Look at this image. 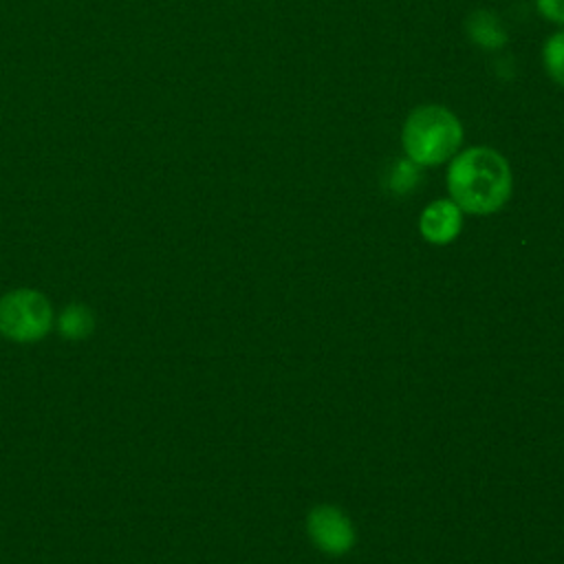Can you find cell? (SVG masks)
Listing matches in <instances>:
<instances>
[{
  "instance_id": "cell-1",
  "label": "cell",
  "mask_w": 564,
  "mask_h": 564,
  "mask_svg": "<svg viewBox=\"0 0 564 564\" xmlns=\"http://www.w3.org/2000/svg\"><path fill=\"white\" fill-rule=\"evenodd\" d=\"M513 178L507 159L485 145H474L452 156L447 189L452 200L467 214H494L511 196Z\"/></svg>"
},
{
  "instance_id": "cell-2",
  "label": "cell",
  "mask_w": 564,
  "mask_h": 564,
  "mask_svg": "<svg viewBox=\"0 0 564 564\" xmlns=\"http://www.w3.org/2000/svg\"><path fill=\"white\" fill-rule=\"evenodd\" d=\"M401 143L405 156L416 165H441L460 148L463 123L445 106H419L408 115L403 123Z\"/></svg>"
},
{
  "instance_id": "cell-3",
  "label": "cell",
  "mask_w": 564,
  "mask_h": 564,
  "mask_svg": "<svg viewBox=\"0 0 564 564\" xmlns=\"http://www.w3.org/2000/svg\"><path fill=\"white\" fill-rule=\"evenodd\" d=\"M53 326V306L35 289H15L0 297V335L18 344L42 339Z\"/></svg>"
},
{
  "instance_id": "cell-4",
  "label": "cell",
  "mask_w": 564,
  "mask_h": 564,
  "mask_svg": "<svg viewBox=\"0 0 564 564\" xmlns=\"http://www.w3.org/2000/svg\"><path fill=\"white\" fill-rule=\"evenodd\" d=\"M306 531L313 544L326 555H344L355 546V527L344 511L330 505L315 507L306 518Z\"/></svg>"
},
{
  "instance_id": "cell-5",
  "label": "cell",
  "mask_w": 564,
  "mask_h": 564,
  "mask_svg": "<svg viewBox=\"0 0 564 564\" xmlns=\"http://www.w3.org/2000/svg\"><path fill=\"white\" fill-rule=\"evenodd\" d=\"M419 229L427 242L449 245L463 229V209L452 198H438L421 212Z\"/></svg>"
},
{
  "instance_id": "cell-6",
  "label": "cell",
  "mask_w": 564,
  "mask_h": 564,
  "mask_svg": "<svg viewBox=\"0 0 564 564\" xmlns=\"http://www.w3.org/2000/svg\"><path fill=\"white\" fill-rule=\"evenodd\" d=\"M467 35L474 44H478L480 48H489V51L502 48L507 44V31L500 24L498 15L491 11H485V9L474 11L467 18Z\"/></svg>"
},
{
  "instance_id": "cell-7",
  "label": "cell",
  "mask_w": 564,
  "mask_h": 564,
  "mask_svg": "<svg viewBox=\"0 0 564 564\" xmlns=\"http://www.w3.org/2000/svg\"><path fill=\"white\" fill-rule=\"evenodd\" d=\"M95 328V317L84 304H68L57 317V330L70 341L86 339Z\"/></svg>"
},
{
  "instance_id": "cell-8",
  "label": "cell",
  "mask_w": 564,
  "mask_h": 564,
  "mask_svg": "<svg viewBox=\"0 0 564 564\" xmlns=\"http://www.w3.org/2000/svg\"><path fill=\"white\" fill-rule=\"evenodd\" d=\"M542 64L546 75L564 88V29L553 33L542 46Z\"/></svg>"
},
{
  "instance_id": "cell-9",
  "label": "cell",
  "mask_w": 564,
  "mask_h": 564,
  "mask_svg": "<svg viewBox=\"0 0 564 564\" xmlns=\"http://www.w3.org/2000/svg\"><path fill=\"white\" fill-rule=\"evenodd\" d=\"M421 178V165H416L414 161H410L408 156L405 159H399L390 172V178H388V185L394 194H408L410 189L416 187Z\"/></svg>"
},
{
  "instance_id": "cell-10",
  "label": "cell",
  "mask_w": 564,
  "mask_h": 564,
  "mask_svg": "<svg viewBox=\"0 0 564 564\" xmlns=\"http://www.w3.org/2000/svg\"><path fill=\"white\" fill-rule=\"evenodd\" d=\"M535 7L549 22L564 26V0H535Z\"/></svg>"
}]
</instances>
